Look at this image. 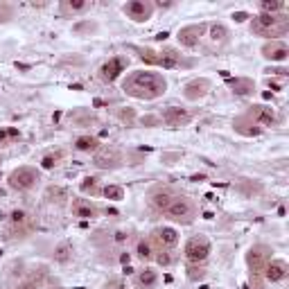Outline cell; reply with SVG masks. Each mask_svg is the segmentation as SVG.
Returning <instances> with one entry per match:
<instances>
[{
    "label": "cell",
    "instance_id": "obj_1",
    "mask_svg": "<svg viewBox=\"0 0 289 289\" xmlns=\"http://www.w3.org/2000/svg\"><path fill=\"white\" fill-rule=\"evenodd\" d=\"M122 90H124L129 97L135 99H144V102H152L165 95L167 90V79L158 72H149V70H135L131 75L124 77L122 81Z\"/></svg>",
    "mask_w": 289,
    "mask_h": 289
},
{
    "label": "cell",
    "instance_id": "obj_2",
    "mask_svg": "<svg viewBox=\"0 0 289 289\" xmlns=\"http://www.w3.org/2000/svg\"><path fill=\"white\" fill-rule=\"evenodd\" d=\"M251 32L255 36H264V39L278 41V36H284L289 32V21L282 14H257L251 21Z\"/></svg>",
    "mask_w": 289,
    "mask_h": 289
},
{
    "label": "cell",
    "instance_id": "obj_3",
    "mask_svg": "<svg viewBox=\"0 0 289 289\" xmlns=\"http://www.w3.org/2000/svg\"><path fill=\"white\" fill-rule=\"evenodd\" d=\"M167 217H170L172 221H179V224H190V221L194 219V203L190 201V199L185 197H174L172 199V203L167 206Z\"/></svg>",
    "mask_w": 289,
    "mask_h": 289
},
{
    "label": "cell",
    "instance_id": "obj_4",
    "mask_svg": "<svg viewBox=\"0 0 289 289\" xmlns=\"http://www.w3.org/2000/svg\"><path fill=\"white\" fill-rule=\"evenodd\" d=\"M39 181V174H36L34 167H16V170L9 174L7 183L12 190H18V192H25V190H32Z\"/></svg>",
    "mask_w": 289,
    "mask_h": 289
},
{
    "label": "cell",
    "instance_id": "obj_5",
    "mask_svg": "<svg viewBox=\"0 0 289 289\" xmlns=\"http://www.w3.org/2000/svg\"><path fill=\"white\" fill-rule=\"evenodd\" d=\"M154 3L149 0H129V3L122 5V14L126 18H131L133 23H144L154 16Z\"/></svg>",
    "mask_w": 289,
    "mask_h": 289
},
{
    "label": "cell",
    "instance_id": "obj_6",
    "mask_svg": "<svg viewBox=\"0 0 289 289\" xmlns=\"http://www.w3.org/2000/svg\"><path fill=\"white\" fill-rule=\"evenodd\" d=\"M183 253H185V260L192 262V264L206 262L208 255H210V242L206 237H190Z\"/></svg>",
    "mask_w": 289,
    "mask_h": 289
},
{
    "label": "cell",
    "instance_id": "obj_7",
    "mask_svg": "<svg viewBox=\"0 0 289 289\" xmlns=\"http://www.w3.org/2000/svg\"><path fill=\"white\" fill-rule=\"evenodd\" d=\"M208 25L206 23H199V25H185L179 30V34H176V39H179L181 45H185V48H194V45H199V41H201V36L206 34Z\"/></svg>",
    "mask_w": 289,
    "mask_h": 289
},
{
    "label": "cell",
    "instance_id": "obj_8",
    "mask_svg": "<svg viewBox=\"0 0 289 289\" xmlns=\"http://www.w3.org/2000/svg\"><path fill=\"white\" fill-rule=\"evenodd\" d=\"M126 63H129V61H126L124 57H113V59H108V61L102 63V68H99V79L106 81V84H113V81H115L117 77L124 72Z\"/></svg>",
    "mask_w": 289,
    "mask_h": 289
},
{
    "label": "cell",
    "instance_id": "obj_9",
    "mask_svg": "<svg viewBox=\"0 0 289 289\" xmlns=\"http://www.w3.org/2000/svg\"><path fill=\"white\" fill-rule=\"evenodd\" d=\"M262 57L264 59H269V61H278V63H282V61H287V57H289V48H287V43L284 41H266L264 45H262Z\"/></svg>",
    "mask_w": 289,
    "mask_h": 289
},
{
    "label": "cell",
    "instance_id": "obj_10",
    "mask_svg": "<svg viewBox=\"0 0 289 289\" xmlns=\"http://www.w3.org/2000/svg\"><path fill=\"white\" fill-rule=\"evenodd\" d=\"M122 163V154L117 149H97L95 152V158H93V165L99 167V170H113Z\"/></svg>",
    "mask_w": 289,
    "mask_h": 289
},
{
    "label": "cell",
    "instance_id": "obj_11",
    "mask_svg": "<svg viewBox=\"0 0 289 289\" xmlns=\"http://www.w3.org/2000/svg\"><path fill=\"white\" fill-rule=\"evenodd\" d=\"M289 273V266L284 260H266L264 264V271H262V275H264L266 282H280V280H284Z\"/></svg>",
    "mask_w": 289,
    "mask_h": 289
},
{
    "label": "cell",
    "instance_id": "obj_12",
    "mask_svg": "<svg viewBox=\"0 0 289 289\" xmlns=\"http://www.w3.org/2000/svg\"><path fill=\"white\" fill-rule=\"evenodd\" d=\"M192 120V113L188 108H181V106H167L163 111V122L167 126H185L188 122Z\"/></svg>",
    "mask_w": 289,
    "mask_h": 289
},
{
    "label": "cell",
    "instance_id": "obj_13",
    "mask_svg": "<svg viewBox=\"0 0 289 289\" xmlns=\"http://www.w3.org/2000/svg\"><path fill=\"white\" fill-rule=\"evenodd\" d=\"M266 248L264 246H255V248H251L248 251V255H246V262H248V269H251V275L253 278H260L262 275V271H264V264H266Z\"/></svg>",
    "mask_w": 289,
    "mask_h": 289
},
{
    "label": "cell",
    "instance_id": "obj_14",
    "mask_svg": "<svg viewBox=\"0 0 289 289\" xmlns=\"http://www.w3.org/2000/svg\"><path fill=\"white\" fill-rule=\"evenodd\" d=\"M248 117H251L257 126L275 124V111L271 106H264V104H255V106H251V115Z\"/></svg>",
    "mask_w": 289,
    "mask_h": 289
},
{
    "label": "cell",
    "instance_id": "obj_15",
    "mask_svg": "<svg viewBox=\"0 0 289 289\" xmlns=\"http://www.w3.org/2000/svg\"><path fill=\"white\" fill-rule=\"evenodd\" d=\"M154 239L158 242L161 248H174L179 244V233L172 226H161V228L154 230Z\"/></svg>",
    "mask_w": 289,
    "mask_h": 289
},
{
    "label": "cell",
    "instance_id": "obj_16",
    "mask_svg": "<svg viewBox=\"0 0 289 289\" xmlns=\"http://www.w3.org/2000/svg\"><path fill=\"white\" fill-rule=\"evenodd\" d=\"M208 90H210V81H208V79H194V81H190V84L183 88V95L194 102V99H201Z\"/></svg>",
    "mask_w": 289,
    "mask_h": 289
},
{
    "label": "cell",
    "instance_id": "obj_17",
    "mask_svg": "<svg viewBox=\"0 0 289 289\" xmlns=\"http://www.w3.org/2000/svg\"><path fill=\"white\" fill-rule=\"evenodd\" d=\"M133 284H135V289H154L158 284V273L147 266V269H142V271L135 273Z\"/></svg>",
    "mask_w": 289,
    "mask_h": 289
},
{
    "label": "cell",
    "instance_id": "obj_18",
    "mask_svg": "<svg viewBox=\"0 0 289 289\" xmlns=\"http://www.w3.org/2000/svg\"><path fill=\"white\" fill-rule=\"evenodd\" d=\"M158 66H161L163 70H174V68L181 66V54L176 52V50H163V52L158 54Z\"/></svg>",
    "mask_w": 289,
    "mask_h": 289
},
{
    "label": "cell",
    "instance_id": "obj_19",
    "mask_svg": "<svg viewBox=\"0 0 289 289\" xmlns=\"http://www.w3.org/2000/svg\"><path fill=\"white\" fill-rule=\"evenodd\" d=\"M172 199H174V194L170 192V190H156V192L152 194V206L156 208V210H161V212H165L167 210V206L172 203Z\"/></svg>",
    "mask_w": 289,
    "mask_h": 289
},
{
    "label": "cell",
    "instance_id": "obj_20",
    "mask_svg": "<svg viewBox=\"0 0 289 289\" xmlns=\"http://www.w3.org/2000/svg\"><path fill=\"white\" fill-rule=\"evenodd\" d=\"M228 86L233 88L235 95H248V93H253V88H255L253 79H246V77H235V79H228Z\"/></svg>",
    "mask_w": 289,
    "mask_h": 289
},
{
    "label": "cell",
    "instance_id": "obj_21",
    "mask_svg": "<svg viewBox=\"0 0 289 289\" xmlns=\"http://www.w3.org/2000/svg\"><path fill=\"white\" fill-rule=\"evenodd\" d=\"M75 149L81 154H93L99 149V140L93 138V135H79V138L75 140Z\"/></svg>",
    "mask_w": 289,
    "mask_h": 289
},
{
    "label": "cell",
    "instance_id": "obj_22",
    "mask_svg": "<svg viewBox=\"0 0 289 289\" xmlns=\"http://www.w3.org/2000/svg\"><path fill=\"white\" fill-rule=\"evenodd\" d=\"M72 215L81 217V219H93V217H97V210L86 201H75L72 203Z\"/></svg>",
    "mask_w": 289,
    "mask_h": 289
},
{
    "label": "cell",
    "instance_id": "obj_23",
    "mask_svg": "<svg viewBox=\"0 0 289 289\" xmlns=\"http://www.w3.org/2000/svg\"><path fill=\"white\" fill-rule=\"evenodd\" d=\"M226 36H228L226 25H221V23H212V25H208V39H210L212 43H224Z\"/></svg>",
    "mask_w": 289,
    "mask_h": 289
},
{
    "label": "cell",
    "instance_id": "obj_24",
    "mask_svg": "<svg viewBox=\"0 0 289 289\" xmlns=\"http://www.w3.org/2000/svg\"><path fill=\"white\" fill-rule=\"evenodd\" d=\"M88 9L86 0H63L61 3V14H81Z\"/></svg>",
    "mask_w": 289,
    "mask_h": 289
},
{
    "label": "cell",
    "instance_id": "obj_25",
    "mask_svg": "<svg viewBox=\"0 0 289 289\" xmlns=\"http://www.w3.org/2000/svg\"><path fill=\"white\" fill-rule=\"evenodd\" d=\"M135 255H138L140 260H142V262H149V260H154L152 244H149L147 239H138V244H135Z\"/></svg>",
    "mask_w": 289,
    "mask_h": 289
},
{
    "label": "cell",
    "instance_id": "obj_26",
    "mask_svg": "<svg viewBox=\"0 0 289 289\" xmlns=\"http://www.w3.org/2000/svg\"><path fill=\"white\" fill-rule=\"evenodd\" d=\"M284 9V3L282 0H262L260 3V14H280Z\"/></svg>",
    "mask_w": 289,
    "mask_h": 289
},
{
    "label": "cell",
    "instance_id": "obj_27",
    "mask_svg": "<svg viewBox=\"0 0 289 289\" xmlns=\"http://www.w3.org/2000/svg\"><path fill=\"white\" fill-rule=\"evenodd\" d=\"M102 194L108 201H122L124 199V188L122 185H106V188H102Z\"/></svg>",
    "mask_w": 289,
    "mask_h": 289
},
{
    "label": "cell",
    "instance_id": "obj_28",
    "mask_svg": "<svg viewBox=\"0 0 289 289\" xmlns=\"http://www.w3.org/2000/svg\"><path fill=\"white\" fill-rule=\"evenodd\" d=\"M79 190H81L84 194H97V192H99V188H97V179H95V176H86V179L81 181Z\"/></svg>",
    "mask_w": 289,
    "mask_h": 289
},
{
    "label": "cell",
    "instance_id": "obj_29",
    "mask_svg": "<svg viewBox=\"0 0 289 289\" xmlns=\"http://www.w3.org/2000/svg\"><path fill=\"white\" fill-rule=\"evenodd\" d=\"M70 255H72L70 244H59V246L54 248V260H57V262H68V260H70Z\"/></svg>",
    "mask_w": 289,
    "mask_h": 289
},
{
    "label": "cell",
    "instance_id": "obj_30",
    "mask_svg": "<svg viewBox=\"0 0 289 289\" xmlns=\"http://www.w3.org/2000/svg\"><path fill=\"white\" fill-rule=\"evenodd\" d=\"M59 158H61V154H48V156L41 158V167H43V170H54Z\"/></svg>",
    "mask_w": 289,
    "mask_h": 289
},
{
    "label": "cell",
    "instance_id": "obj_31",
    "mask_svg": "<svg viewBox=\"0 0 289 289\" xmlns=\"http://www.w3.org/2000/svg\"><path fill=\"white\" fill-rule=\"evenodd\" d=\"M154 260H156L158 266H170L172 262H174V260H172V255L165 251V248H161L158 253H154Z\"/></svg>",
    "mask_w": 289,
    "mask_h": 289
},
{
    "label": "cell",
    "instance_id": "obj_32",
    "mask_svg": "<svg viewBox=\"0 0 289 289\" xmlns=\"http://www.w3.org/2000/svg\"><path fill=\"white\" fill-rule=\"evenodd\" d=\"M9 221H12V226H23L27 221V212L25 210H14L12 215H9Z\"/></svg>",
    "mask_w": 289,
    "mask_h": 289
},
{
    "label": "cell",
    "instance_id": "obj_33",
    "mask_svg": "<svg viewBox=\"0 0 289 289\" xmlns=\"http://www.w3.org/2000/svg\"><path fill=\"white\" fill-rule=\"evenodd\" d=\"M140 59L142 61H147V63H152V66H158V54L154 52V50H140Z\"/></svg>",
    "mask_w": 289,
    "mask_h": 289
},
{
    "label": "cell",
    "instance_id": "obj_34",
    "mask_svg": "<svg viewBox=\"0 0 289 289\" xmlns=\"http://www.w3.org/2000/svg\"><path fill=\"white\" fill-rule=\"evenodd\" d=\"M203 275H206V271L199 269V266H190V269H188V278L190 280H201Z\"/></svg>",
    "mask_w": 289,
    "mask_h": 289
},
{
    "label": "cell",
    "instance_id": "obj_35",
    "mask_svg": "<svg viewBox=\"0 0 289 289\" xmlns=\"http://www.w3.org/2000/svg\"><path fill=\"white\" fill-rule=\"evenodd\" d=\"M233 18H235V23H244V21L248 18V14H246V12H235Z\"/></svg>",
    "mask_w": 289,
    "mask_h": 289
},
{
    "label": "cell",
    "instance_id": "obj_36",
    "mask_svg": "<svg viewBox=\"0 0 289 289\" xmlns=\"http://www.w3.org/2000/svg\"><path fill=\"white\" fill-rule=\"evenodd\" d=\"M271 75H278V77H287L289 75V70L287 68H273V70H269Z\"/></svg>",
    "mask_w": 289,
    "mask_h": 289
},
{
    "label": "cell",
    "instance_id": "obj_37",
    "mask_svg": "<svg viewBox=\"0 0 289 289\" xmlns=\"http://www.w3.org/2000/svg\"><path fill=\"white\" fill-rule=\"evenodd\" d=\"M117 115H120V120H133V111H131V108L129 111H120Z\"/></svg>",
    "mask_w": 289,
    "mask_h": 289
},
{
    "label": "cell",
    "instance_id": "obj_38",
    "mask_svg": "<svg viewBox=\"0 0 289 289\" xmlns=\"http://www.w3.org/2000/svg\"><path fill=\"white\" fill-rule=\"evenodd\" d=\"M126 237H129V235H126L124 230H117V233H115V242H124Z\"/></svg>",
    "mask_w": 289,
    "mask_h": 289
},
{
    "label": "cell",
    "instance_id": "obj_39",
    "mask_svg": "<svg viewBox=\"0 0 289 289\" xmlns=\"http://www.w3.org/2000/svg\"><path fill=\"white\" fill-rule=\"evenodd\" d=\"M129 260H131V255H129V253H122V255H120L122 266H126V264H129Z\"/></svg>",
    "mask_w": 289,
    "mask_h": 289
},
{
    "label": "cell",
    "instance_id": "obj_40",
    "mask_svg": "<svg viewBox=\"0 0 289 289\" xmlns=\"http://www.w3.org/2000/svg\"><path fill=\"white\" fill-rule=\"evenodd\" d=\"M7 135H9V138H18V135H21V133H18V129H14V126H9V129H7Z\"/></svg>",
    "mask_w": 289,
    "mask_h": 289
},
{
    "label": "cell",
    "instance_id": "obj_41",
    "mask_svg": "<svg viewBox=\"0 0 289 289\" xmlns=\"http://www.w3.org/2000/svg\"><path fill=\"white\" fill-rule=\"evenodd\" d=\"M190 181H194V183H199V181H206V174H192V176H190Z\"/></svg>",
    "mask_w": 289,
    "mask_h": 289
},
{
    "label": "cell",
    "instance_id": "obj_42",
    "mask_svg": "<svg viewBox=\"0 0 289 289\" xmlns=\"http://www.w3.org/2000/svg\"><path fill=\"white\" fill-rule=\"evenodd\" d=\"M7 138H9V135H7V129H0V142H7Z\"/></svg>",
    "mask_w": 289,
    "mask_h": 289
},
{
    "label": "cell",
    "instance_id": "obj_43",
    "mask_svg": "<svg viewBox=\"0 0 289 289\" xmlns=\"http://www.w3.org/2000/svg\"><path fill=\"white\" fill-rule=\"evenodd\" d=\"M156 117H142V124H156Z\"/></svg>",
    "mask_w": 289,
    "mask_h": 289
},
{
    "label": "cell",
    "instance_id": "obj_44",
    "mask_svg": "<svg viewBox=\"0 0 289 289\" xmlns=\"http://www.w3.org/2000/svg\"><path fill=\"white\" fill-rule=\"evenodd\" d=\"M269 86H271L273 90H280V84H278V81H271V79H269Z\"/></svg>",
    "mask_w": 289,
    "mask_h": 289
},
{
    "label": "cell",
    "instance_id": "obj_45",
    "mask_svg": "<svg viewBox=\"0 0 289 289\" xmlns=\"http://www.w3.org/2000/svg\"><path fill=\"white\" fill-rule=\"evenodd\" d=\"M131 273H133V269H131V266L126 264V266H124V275H131Z\"/></svg>",
    "mask_w": 289,
    "mask_h": 289
}]
</instances>
